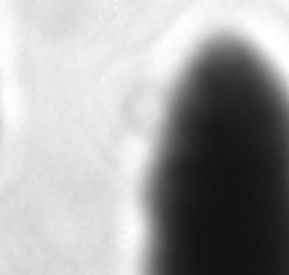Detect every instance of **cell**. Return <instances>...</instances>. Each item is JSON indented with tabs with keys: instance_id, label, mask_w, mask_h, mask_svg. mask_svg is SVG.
<instances>
[{
	"instance_id": "6da1fadb",
	"label": "cell",
	"mask_w": 289,
	"mask_h": 275,
	"mask_svg": "<svg viewBox=\"0 0 289 275\" xmlns=\"http://www.w3.org/2000/svg\"><path fill=\"white\" fill-rule=\"evenodd\" d=\"M147 264L172 275L289 273V88L235 36L192 52L145 176Z\"/></svg>"
}]
</instances>
